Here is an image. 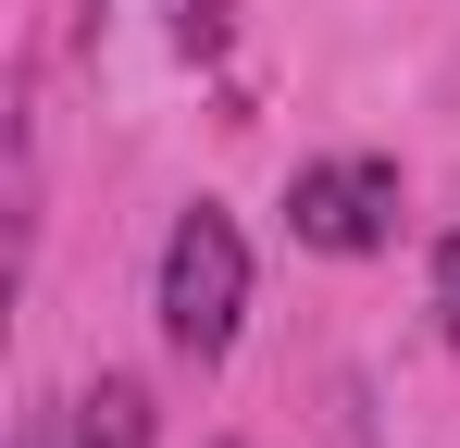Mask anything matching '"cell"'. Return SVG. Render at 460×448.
<instances>
[{
  "instance_id": "3",
  "label": "cell",
  "mask_w": 460,
  "mask_h": 448,
  "mask_svg": "<svg viewBox=\"0 0 460 448\" xmlns=\"http://www.w3.org/2000/svg\"><path fill=\"white\" fill-rule=\"evenodd\" d=\"M436 324L460 336V224H448V249H436Z\"/></svg>"
},
{
  "instance_id": "2",
  "label": "cell",
  "mask_w": 460,
  "mask_h": 448,
  "mask_svg": "<svg viewBox=\"0 0 460 448\" xmlns=\"http://www.w3.org/2000/svg\"><path fill=\"white\" fill-rule=\"evenodd\" d=\"M287 237H299V249H336V262L385 249V237H398V162H374V149L299 162V175H287Z\"/></svg>"
},
{
  "instance_id": "4",
  "label": "cell",
  "mask_w": 460,
  "mask_h": 448,
  "mask_svg": "<svg viewBox=\"0 0 460 448\" xmlns=\"http://www.w3.org/2000/svg\"><path fill=\"white\" fill-rule=\"evenodd\" d=\"M13 448H50V424H25V436H13Z\"/></svg>"
},
{
  "instance_id": "1",
  "label": "cell",
  "mask_w": 460,
  "mask_h": 448,
  "mask_svg": "<svg viewBox=\"0 0 460 448\" xmlns=\"http://www.w3.org/2000/svg\"><path fill=\"white\" fill-rule=\"evenodd\" d=\"M236 311H249V249H236V224L199 200V212H174V237H162V336H174L187 362H225Z\"/></svg>"
}]
</instances>
